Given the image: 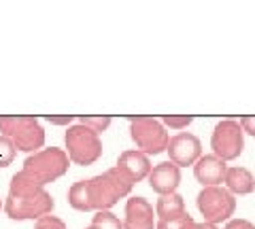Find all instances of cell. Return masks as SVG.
Segmentation results:
<instances>
[{
  "mask_svg": "<svg viewBox=\"0 0 255 229\" xmlns=\"http://www.w3.org/2000/svg\"><path fill=\"white\" fill-rule=\"evenodd\" d=\"M0 136L11 138L17 151L30 155L45 145V130L36 117H0Z\"/></svg>",
  "mask_w": 255,
  "mask_h": 229,
  "instance_id": "1",
  "label": "cell"
},
{
  "mask_svg": "<svg viewBox=\"0 0 255 229\" xmlns=\"http://www.w3.org/2000/svg\"><path fill=\"white\" fill-rule=\"evenodd\" d=\"M70 159L64 149L58 147H49V149H41V151L28 155V159L23 161V172L30 174L32 178H36L43 187L47 183L62 178L68 172Z\"/></svg>",
  "mask_w": 255,
  "mask_h": 229,
  "instance_id": "2",
  "label": "cell"
},
{
  "mask_svg": "<svg viewBox=\"0 0 255 229\" xmlns=\"http://www.w3.org/2000/svg\"><path fill=\"white\" fill-rule=\"evenodd\" d=\"M130 136L140 153L147 157L159 155L168 149L170 134L164 123L155 117H132L130 119Z\"/></svg>",
  "mask_w": 255,
  "mask_h": 229,
  "instance_id": "3",
  "label": "cell"
},
{
  "mask_svg": "<svg viewBox=\"0 0 255 229\" xmlns=\"http://www.w3.org/2000/svg\"><path fill=\"white\" fill-rule=\"evenodd\" d=\"M64 142H66V155L70 163L75 165H92L100 159L102 155V140L98 134H94L92 130H87L85 125L73 123L66 130V136H64Z\"/></svg>",
  "mask_w": 255,
  "mask_h": 229,
  "instance_id": "4",
  "label": "cell"
},
{
  "mask_svg": "<svg viewBox=\"0 0 255 229\" xmlns=\"http://www.w3.org/2000/svg\"><path fill=\"white\" fill-rule=\"evenodd\" d=\"M196 204L204 217V223L213 225H219L223 221L228 223L236 210L234 195L226 187H202V191L196 197Z\"/></svg>",
  "mask_w": 255,
  "mask_h": 229,
  "instance_id": "5",
  "label": "cell"
},
{
  "mask_svg": "<svg viewBox=\"0 0 255 229\" xmlns=\"http://www.w3.org/2000/svg\"><path fill=\"white\" fill-rule=\"evenodd\" d=\"M53 197L51 193H47L45 189L28 195H9L4 202V212L6 217L13 221H30V219H41L53 212Z\"/></svg>",
  "mask_w": 255,
  "mask_h": 229,
  "instance_id": "6",
  "label": "cell"
},
{
  "mask_svg": "<svg viewBox=\"0 0 255 229\" xmlns=\"http://www.w3.org/2000/svg\"><path fill=\"white\" fill-rule=\"evenodd\" d=\"M211 149H213V155L223 159L226 163L238 159L245 149V132L241 128V123L234 119L219 121L213 130Z\"/></svg>",
  "mask_w": 255,
  "mask_h": 229,
  "instance_id": "7",
  "label": "cell"
},
{
  "mask_svg": "<svg viewBox=\"0 0 255 229\" xmlns=\"http://www.w3.org/2000/svg\"><path fill=\"white\" fill-rule=\"evenodd\" d=\"M168 157L177 168H185V165H194L202 157V142L198 136L189 132H181L177 136H172L168 142Z\"/></svg>",
  "mask_w": 255,
  "mask_h": 229,
  "instance_id": "8",
  "label": "cell"
},
{
  "mask_svg": "<svg viewBox=\"0 0 255 229\" xmlns=\"http://www.w3.org/2000/svg\"><path fill=\"white\" fill-rule=\"evenodd\" d=\"M147 180H149V187L157 195L177 193V189L181 185V168H177L172 161H162L151 168Z\"/></svg>",
  "mask_w": 255,
  "mask_h": 229,
  "instance_id": "9",
  "label": "cell"
},
{
  "mask_svg": "<svg viewBox=\"0 0 255 229\" xmlns=\"http://www.w3.org/2000/svg\"><path fill=\"white\" fill-rule=\"evenodd\" d=\"M124 229H155V210L145 197H130L126 202Z\"/></svg>",
  "mask_w": 255,
  "mask_h": 229,
  "instance_id": "10",
  "label": "cell"
},
{
  "mask_svg": "<svg viewBox=\"0 0 255 229\" xmlns=\"http://www.w3.org/2000/svg\"><path fill=\"white\" fill-rule=\"evenodd\" d=\"M228 168L230 165L219 157H215L213 153L202 155L194 163V176L202 187H221V183L226 180Z\"/></svg>",
  "mask_w": 255,
  "mask_h": 229,
  "instance_id": "11",
  "label": "cell"
},
{
  "mask_svg": "<svg viewBox=\"0 0 255 229\" xmlns=\"http://www.w3.org/2000/svg\"><path fill=\"white\" fill-rule=\"evenodd\" d=\"M117 168L124 170L126 174L132 178V183L136 185L149 176V172L153 165H151L149 157L145 153H140L138 149H128V151H124L117 157Z\"/></svg>",
  "mask_w": 255,
  "mask_h": 229,
  "instance_id": "12",
  "label": "cell"
},
{
  "mask_svg": "<svg viewBox=\"0 0 255 229\" xmlns=\"http://www.w3.org/2000/svg\"><path fill=\"white\" fill-rule=\"evenodd\" d=\"M90 183V200H92V208L96 212L100 210H111L119 202V195L115 193L113 185L107 180L105 174H98L87 180Z\"/></svg>",
  "mask_w": 255,
  "mask_h": 229,
  "instance_id": "13",
  "label": "cell"
},
{
  "mask_svg": "<svg viewBox=\"0 0 255 229\" xmlns=\"http://www.w3.org/2000/svg\"><path fill=\"white\" fill-rule=\"evenodd\" d=\"M223 185H226V189L232 195H247L255 189V178L243 165H232V168H228V172H226Z\"/></svg>",
  "mask_w": 255,
  "mask_h": 229,
  "instance_id": "14",
  "label": "cell"
},
{
  "mask_svg": "<svg viewBox=\"0 0 255 229\" xmlns=\"http://www.w3.org/2000/svg\"><path fill=\"white\" fill-rule=\"evenodd\" d=\"M185 200L179 193H170V195H159L155 202V217L159 221L164 219H172V217H181L185 215Z\"/></svg>",
  "mask_w": 255,
  "mask_h": 229,
  "instance_id": "15",
  "label": "cell"
},
{
  "mask_svg": "<svg viewBox=\"0 0 255 229\" xmlns=\"http://www.w3.org/2000/svg\"><path fill=\"white\" fill-rule=\"evenodd\" d=\"M68 204L75 210H81V212L94 210L92 200H90V183H87V180H77V183H73V187L68 189Z\"/></svg>",
  "mask_w": 255,
  "mask_h": 229,
  "instance_id": "16",
  "label": "cell"
},
{
  "mask_svg": "<svg viewBox=\"0 0 255 229\" xmlns=\"http://www.w3.org/2000/svg\"><path fill=\"white\" fill-rule=\"evenodd\" d=\"M41 189H45L41 183H38L36 178H32L30 174H26V172H17L13 178H11V185H9V195H28V193H34V191H41Z\"/></svg>",
  "mask_w": 255,
  "mask_h": 229,
  "instance_id": "17",
  "label": "cell"
},
{
  "mask_svg": "<svg viewBox=\"0 0 255 229\" xmlns=\"http://www.w3.org/2000/svg\"><path fill=\"white\" fill-rule=\"evenodd\" d=\"M105 176H107L109 183L113 185L115 193L119 195V200H122V197H126V195H130L134 183H132V178L128 176L124 170H119L117 165H115V168H109V170L105 172Z\"/></svg>",
  "mask_w": 255,
  "mask_h": 229,
  "instance_id": "18",
  "label": "cell"
},
{
  "mask_svg": "<svg viewBox=\"0 0 255 229\" xmlns=\"http://www.w3.org/2000/svg\"><path fill=\"white\" fill-rule=\"evenodd\" d=\"M92 225L98 229H124V221H119V217H115L111 210H100L92 217Z\"/></svg>",
  "mask_w": 255,
  "mask_h": 229,
  "instance_id": "19",
  "label": "cell"
},
{
  "mask_svg": "<svg viewBox=\"0 0 255 229\" xmlns=\"http://www.w3.org/2000/svg\"><path fill=\"white\" fill-rule=\"evenodd\" d=\"M15 155H17V149H15L13 140L0 136V168H9L15 161Z\"/></svg>",
  "mask_w": 255,
  "mask_h": 229,
  "instance_id": "20",
  "label": "cell"
},
{
  "mask_svg": "<svg viewBox=\"0 0 255 229\" xmlns=\"http://www.w3.org/2000/svg\"><path fill=\"white\" fill-rule=\"evenodd\" d=\"M77 123H79V125H85L87 130H92L94 134H98V136H100L102 132L109 130L111 117H79Z\"/></svg>",
  "mask_w": 255,
  "mask_h": 229,
  "instance_id": "21",
  "label": "cell"
},
{
  "mask_svg": "<svg viewBox=\"0 0 255 229\" xmlns=\"http://www.w3.org/2000/svg\"><path fill=\"white\" fill-rule=\"evenodd\" d=\"M191 215L189 212H185V215L181 217H172V219H164V221H157L155 223V229H183L187 223H191Z\"/></svg>",
  "mask_w": 255,
  "mask_h": 229,
  "instance_id": "22",
  "label": "cell"
},
{
  "mask_svg": "<svg viewBox=\"0 0 255 229\" xmlns=\"http://www.w3.org/2000/svg\"><path fill=\"white\" fill-rule=\"evenodd\" d=\"M164 123V128H170V130H177V132H181V130H185V128H189L191 125V121H194V117H177V115H166V117H162L159 119Z\"/></svg>",
  "mask_w": 255,
  "mask_h": 229,
  "instance_id": "23",
  "label": "cell"
},
{
  "mask_svg": "<svg viewBox=\"0 0 255 229\" xmlns=\"http://www.w3.org/2000/svg\"><path fill=\"white\" fill-rule=\"evenodd\" d=\"M34 229H66V223H64L60 217L47 215V217H41V219L36 221Z\"/></svg>",
  "mask_w": 255,
  "mask_h": 229,
  "instance_id": "24",
  "label": "cell"
},
{
  "mask_svg": "<svg viewBox=\"0 0 255 229\" xmlns=\"http://www.w3.org/2000/svg\"><path fill=\"white\" fill-rule=\"evenodd\" d=\"M223 229H255V225L247 219H230Z\"/></svg>",
  "mask_w": 255,
  "mask_h": 229,
  "instance_id": "25",
  "label": "cell"
},
{
  "mask_svg": "<svg viewBox=\"0 0 255 229\" xmlns=\"http://www.w3.org/2000/svg\"><path fill=\"white\" fill-rule=\"evenodd\" d=\"M45 121L51 123V125H68V128H70V125L75 123V117L73 115H66V117H51V115H47Z\"/></svg>",
  "mask_w": 255,
  "mask_h": 229,
  "instance_id": "26",
  "label": "cell"
},
{
  "mask_svg": "<svg viewBox=\"0 0 255 229\" xmlns=\"http://www.w3.org/2000/svg\"><path fill=\"white\" fill-rule=\"evenodd\" d=\"M238 123H241V128H243L245 134H249V136L255 138V117H243Z\"/></svg>",
  "mask_w": 255,
  "mask_h": 229,
  "instance_id": "27",
  "label": "cell"
},
{
  "mask_svg": "<svg viewBox=\"0 0 255 229\" xmlns=\"http://www.w3.org/2000/svg\"><path fill=\"white\" fill-rule=\"evenodd\" d=\"M183 229H219V227L213 225V223H204V221H202V223H198V221H191V223H187Z\"/></svg>",
  "mask_w": 255,
  "mask_h": 229,
  "instance_id": "28",
  "label": "cell"
},
{
  "mask_svg": "<svg viewBox=\"0 0 255 229\" xmlns=\"http://www.w3.org/2000/svg\"><path fill=\"white\" fill-rule=\"evenodd\" d=\"M85 229H98V227H96V225H92V223H90V225H87Z\"/></svg>",
  "mask_w": 255,
  "mask_h": 229,
  "instance_id": "29",
  "label": "cell"
},
{
  "mask_svg": "<svg viewBox=\"0 0 255 229\" xmlns=\"http://www.w3.org/2000/svg\"><path fill=\"white\" fill-rule=\"evenodd\" d=\"M0 208H4V204H2V200H0Z\"/></svg>",
  "mask_w": 255,
  "mask_h": 229,
  "instance_id": "30",
  "label": "cell"
}]
</instances>
